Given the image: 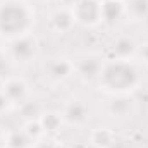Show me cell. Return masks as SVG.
<instances>
[{
    "label": "cell",
    "instance_id": "cell-4",
    "mask_svg": "<svg viewBox=\"0 0 148 148\" xmlns=\"http://www.w3.org/2000/svg\"><path fill=\"white\" fill-rule=\"evenodd\" d=\"M35 53V41L29 40V38H21L14 43V55L17 59H29L31 55Z\"/></svg>",
    "mask_w": 148,
    "mask_h": 148
},
{
    "label": "cell",
    "instance_id": "cell-3",
    "mask_svg": "<svg viewBox=\"0 0 148 148\" xmlns=\"http://www.w3.org/2000/svg\"><path fill=\"white\" fill-rule=\"evenodd\" d=\"M76 19L84 23V24H93L102 17V7L95 0H81L76 3Z\"/></svg>",
    "mask_w": 148,
    "mask_h": 148
},
{
    "label": "cell",
    "instance_id": "cell-11",
    "mask_svg": "<svg viewBox=\"0 0 148 148\" xmlns=\"http://www.w3.org/2000/svg\"><path fill=\"white\" fill-rule=\"evenodd\" d=\"M59 126V117L53 115V114H48L45 119H43V127H47L48 131H55Z\"/></svg>",
    "mask_w": 148,
    "mask_h": 148
},
{
    "label": "cell",
    "instance_id": "cell-10",
    "mask_svg": "<svg viewBox=\"0 0 148 148\" xmlns=\"http://www.w3.org/2000/svg\"><path fill=\"white\" fill-rule=\"evenodd\" d=\"M5 91H7V95L10 98H21L24 95V84L19 83V81H10L7 84V90Z\"/></svg>",
    "mask_w": 148,
    "mask_h": 148
},
{
    "label": "cell",
    "instance_id": "cell-9",
    "mask_svg": "<svg viewBox=\"0 0 148 148\" xmlns=\"http://www.w3.org/2000/svg\"><path fill=\"white\" fill-rule=\"evenodd\" d=\"M133 50H134V45H133V41H129V40H119V41L114 45V52H115L119 57H127Z\"/></svg>",
    "mask_w": 148,
    "mask_h": 148
},
{
    "label": "cell",
    "instance_id": "cell-12",
    "mask_svg": "<svg viewBox=\"0 0 148 148\" xmlns=\"http://www.w3.org/2000/svg\"><path fill=\"white\" fill-rule=\"evenodd\" d=\"M131 9H133V10H138V14L143 16L148 9V2L147 0H133V2H131Z\"/></svg>",
    "mask_w": 148,
    "mask_h": 148
},
{
    "label": "cell",
    "instance_id": "cell-15",
    "mask_svg": "<svg viewBox=\"0 0 148 148\" xmlns=\"http://www.w3.org/2000/svg\"><path fill=\"white\" fill-rule=\"evenodd\" d=\"M74 2H76V3H77V2H81V0H74Z\"/></svg>",
    "mask_w": 148,
    "mask_h": 148
},
{
    "label": "cell",
    "instance_id": "cell-13",
    "mask_svg": "<svg viewBox=\"0 0 148 148\" xmlns=\"http://www.w3.org/2000/svg\"><path fill=\"white\" fill-rule=\"evenodd\" d=\"M127 109H129V102L127 100H117L112 105V110L115 112V114H126Z\"/></svg>",
    "mask_w": 148,
    "mask_h": 148
},
{
    "label": "cell",
    "instance_id": "cell-7",
    "mask_svg": "<svg viewBox=\"0 0 148 148\" xmlns=\"http://www.w3.org/2000/svg\"><path fill=\"white\" fill-rule=\"evenodd\" d=\"M53 24L57 26V29L66 31V29H69L71 24H73V16H69L67 12H57V14L53 16Z\"/></svg>",
    "mask_w": 148,
    "mask_h": 148
},
{
    "label": "cell",
    "instance_id": "cell-8",
    "mask_svg": "<svg viewBox=\"0 0 148 148\" xmlns=\"http://www.w3.org/2000/svg\"><path fill=\"white\" fill-rule=\"evenodd\" d=\"M69 73H71V66L66 60H59V62L52 64L50 76H53V77H66Z\"/></svg>",
    "mask_w": 148,
    "mask_h": 148
},
{
    "label": "cell",
    "instance_id": "cell-6",
    "mask_svg": "<svg viewBox=\"0 0 148 148\" xmlns=\"http://www.w3.org/2000/svg\"><path fill=\"white\" fill-rule=\"evenodd\" d=\"M93 143L97 147H110L112 143V133L107 131V129H98L93 133Z\"/></svg>",
    "mask_w": 148,
    "mask_h": 148
},
{
    "label": "cell",
    "instance_id": "cell-14",
    "mask_svg": "<svg viewBox=\"0 0 148 148\" xmlns=\"http://www.w3.org/2000/svg\"><path fill=\"white\" fill-rule=\"evenodd\" d=\"M40 148H53L52 145H43V147H40Z\"/></svg>",
    "mask_w": 148,
    "mask_h": 148
},
{
    "label": "cell",
    "instance_id": "cell-2",
    "mask_svg": "<svg viewBox=\"0 0 148 148\" xmlns=\"http://www.w3.org/2000/svg\"><path fill=\"white\" fill-rule=\"evenodd\" d=\"M29 16L21 3H5L0 9V29L7 33H19L28 26Z\"/></svg>",
    "mask_w": 148,
    "mask_h": 148
},
{
    "label": "cell",
    "instance_id": "cell-5",
    "mask_svg": "<svg viewBox=\"0 0 148 148\" xmlns=\"http://www.w3.org/2000/svg\"><path fill=\"white\" fill-rule=\"evenodd\" d=\"M66 115H67V119L73 121V122H81V121H84V117H86V110H84V107H83L81 103L74 102V103H71V105L67 107Z\"/></svg>",
    "mask_w": 148,
    "mask_h": 148
},
{
    "label": "cell",
    "instance_id": "cell-1",
    "mask_svg": "<svg viewBox=\"0 0 148 148\" xmlns=\"http://www.w3.org/2000/svg\"><path fill=\"white\" fill-rule=\"evenodd\" d=\"M136 71L126 62H115L103 71V84L110 90H127L136 83Z\"/></svg>",
    "mask_w": 148,
    "mask_h": 148
}]
</instances>
